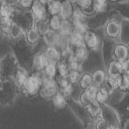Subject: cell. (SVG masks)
I'll list each match as a JSON object with an SVG mask.
<instances>
[{
  "instance_id": "1",
  "label": "cell",
  "mask_w": 129,
  "mask_h": 129,
  "mask_svg": "<svg viewBox=\"0 0 129 129\" xmlns=\"http://www.w3.org/2000/svg\"><path fill=\"white\" fill-rule=\"evenodd\" d=\"M100 108L101 119L109 125V129H121L120 120L116 112L105 105L100 106Z\"/></svg>"
},
{
  "instance_id": "2",
  "label": "cell",
  "mask_w": 129,
  "mask_h": 129,
  "mask_svg": "<svg viewBox=\"0 0 129 129\" xmlns=\"http://www.w3.org/2000/svg\"><path fill=\"white\" fill-rule=\"evenodd\" d=\"M96 129H109V125L101 118L97 121Z\"/></svg>"
},
{
  "instance_id": "3",
  "label": "cell",
  "mask_w": 129,
  "mask_h": 129,
  "mask_svg": "<svg viewBox=\"0 0 129 129\" xmlns=\"http://www.w3.org/2000/svg\"><path fill=\"white\" fill-rule=\"evenodd\" d=\"M64 99L61 96H57L55 100V105L58 107H61L64 105Z\"/></svg>"
},
{
  "instance_id": "4",
  "label": "cell",
  "mask_w": 129,
  "mask_h": 129,
  "mask_svg": "<svg viewBox=\"0 0 129 129\" xmlns=\"http://www.w3.org/2000/svg\"><path fill=\"white\" fill-rule=\"evenodd\" d=\"M123 129H129V121L125 125Z\"/></svg>"
}]
</instances>
